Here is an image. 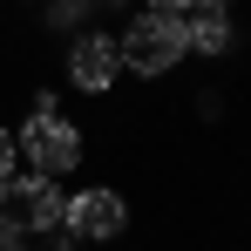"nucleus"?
<instances>
[{
    "label": "nucleus",
    "instance_id": "obj_2",
    "mask_svg": "<svg viewBox=\"0 0 251 251\" xmlns=\"http://www.w3.org/2000/svg\"><path fill=\"white\" fill-rule=\"evenodd\" d=\"M61 210L68 197L54 190V176L27 170V176H0V224L14 238H34V231H61Z\"/></svg>",
    "mask_w": 251,
    "mask_h": 251
},
{
    "label": "nucleus",
    "instance_id": "obj_3",
    "mask_svg": "<svg viewBox=\"0 0 251 251\" xmlns=\"http://www.w3.org/2000/svg\"><path fill=\"white\" fill-rule=\"evenodd\" d=\"M14 156H27V170H41V176H68L82 163V129L61 123L54 109H27V123L14 136Z\"/></svg>",
    "mask_w": 251,
    "mask_h": 251
},
{
    "label": "nucleus",
    "instance_id": "obj_4",
    "mask_svg": "<svg viewBox=\"0 0 251 251\" xmlns=\"http://www.w3.org/2000/svg\"><path fill=\"white\" fill-rule=\"evenodd\" d=\"M61 231H75V238H88V245H116V238L129 231L123 190H109V183L75 190V197H68V210H61Z\"/></svg>",
    "mask_w": 251,
    "mask_h": 251
},
{
    "label": "nucleus",
    "instance_id": "obj_9",
    "mask_svg": "<svg viewBox=\"0 0 251 251\" xmlns=\"http://www.w3.org/2000/svg\"><path fill=\"white\" fill-rule=\"evenodd\" d=\"M150 7H156V14H183L190 0H150Z\"/></svg>",
    "mask_w": 251,
    "mask_h": 251
},
{
    "label": "nucleus",
    "instance_id": "obj_5",
    "mask_svg": "<svg viewBox=\"0 0 251 251\" xmlns=\"http://www.w3.org/2000/svg\"><path fill=\"white\" fill-rule=\"evenodd\" d=\"M116 75H123V61H116V41H109V34L88 27V34L68 41V82L82 88V95H109Z\"/></svg>",
    "mask_w": 251,
    "mask_h": 251
},
{
    "label": "nucleus",
    "instance_id": "obj_1",
    "mask_svg": "<svg viewBox=\"0 0 251 251\" xmlns=\"http://www.w3.org/2000/svg\"><path fill=\"white\" fill-rule=\"evenodd\" d=\"M190 54L183 41V14H136L123 34H116V61H123V75H143V82H163L170 68Z\"/></svg>",
    "mask_w": 251,
    "mask_h": 251
},
{
    "label": "nucleus",
    "instance_id": "obj_8",
    "mask_svg": "<svg viewBox=\"0 0 251 251\" xmlns=\"http://www.w3.org/2000/svg\"><path fill=\"white\" fill-rule=\"evenodd\" d=\"M183 14H231V0H190Z\"/></svg>",
    "mask_w": 251,
    "mask_h": 251
},
{
    "label": "nucleus",
    "instance_id": "obj_10",
    "mask_svg": "<svg viewBox=\"0 0 251 251\" xmlns=\"http://www.w3.org/2000/svg\"><path fill=\"white\" fill-rule=\"evenodd\" d=\"M7 251H34V245H21V238H14V245H7Z\"/></svg>",
    "mask_w": 251,
    "mask_h": 251
},
{
    "label": "nucleus",
    "instance_id": "obj_7",
    "mask_svg": "<svg viewBox=\"0 0 251 251\" xmlns=\"http://www.w3.org/2000/svg\"><path fill=\"white\" fill-rule=\"evenodd\" d=\"M0 176H14V129H0Z\"/></svg>",
    "mask_w": 251,
    "mask_h": 251
},
{
    "label": "nucleus",
    "instance_id": "obj_6",
    "mask_svg": "<svg viewBox=\"0 0 251 251\" xmlns=\"http://www.w3.org/2000/svg\"><path fill=\"white\" fill-rule=\"evenodd\" d=\"M183 41L197 48V54H224L231 48V21L224 14H183Z\"/></svg>",
    "mask_w": 251,
    "mask_h": 251
},
{
    "label": "nucleus",
    "instance_id": "obj_11",
    "mask_svg": "<svg viewBox=\"0 0 251 251\" xmlns=\"http://www.w3.org/2000/svg\"><path fill=\"white\" fill-rule=\"evenodd\" d=\"M75 7H95V0H75Z\"/></svg>",
    "mask_w": 251,
    "mask_h": 251
}]
</instances>
